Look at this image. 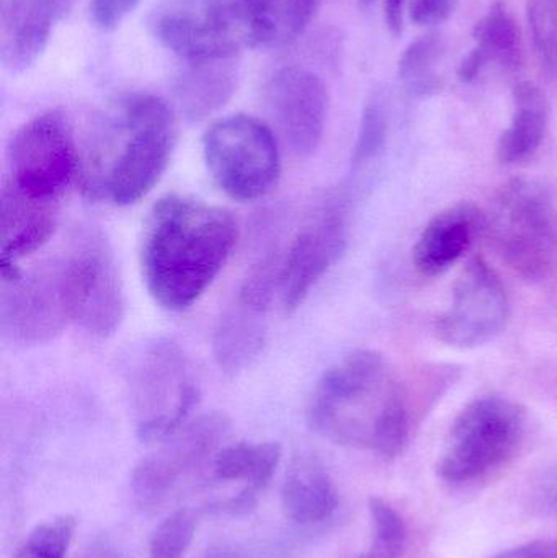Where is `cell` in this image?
Here are the masks:
<instances>
[{
	"instance_id": "obj_29",
	"label": "cell",
	"mask_w": 557,
	"mask_h": 558,
	"mask_svg": "<svg viewBox=\"0 0 557 558\" xmlns=\"http://www.w3.org/2000/svg\"><path fill=\"white\" fill-rule=\"evenodd\" d=\"M196 533V514L177 510L154 531L150 539V558H183L192 546Z\"/></svg>"
},
{
	"instance_id": "obj_4",
	"label": "cell",
	"mask_w": 557,
	"mask_h": 558,
	"mask_svg": "<svg viewBox=\"0 0 557 558\" xmlns=\"http://www.w3.org/2000/svg\"><path fill=\"white\" fill-rule=\"evenodd\" d=\"M150 29L186 62L229 61L242 49L262 48L258 0H166Z\"/></svg>"
},
{
	"instance_id": "obj_8",
	"label": "cell",
	"mask_w": 557,
	"mask_h": 558,
	"mask_svg": "<svg viewBox=\"0 0 557 558\" xmlns=\"http://www.w3.org/2000/svg\"><path fill=\"white\" fill-rule=\"evenodd\" d=\"M199 390L185 354L170 341L144 351L131 376V402L137 438L147 445L166 441L189 423Z\"/></svg>"
},
{
	"instance_id": "obj_34",
	"label": "cell",
	"mask_w": 557,
	"mask_h": 558,
	"mask_svg": "<svg viewBox=\"0 0 557 558\" xmlns=\"http://www.w3.org/2000/svg\"><path fill=\"white\" fill-rule=\"evenodd\" d=\"M493 558H557V541H536Z\"/></svg>"
},
{
	"instance_id": "obj_7",
	"label": "cell",
	"mask_w": 557,
	"mask_h": 558,
	"mask_svg": "<svg viewBox=\"0 0 557 558\" xmlns=\"http://www.w3.org/2000/svg\"><path fill=\"white\" fill-rule=\"evenodd\" d=\"M203 156L216 185L234 202L265 198L281 177L274 131L249 114H231L213 123L203 137Z\"/></svg>"
},
{
	"instance_id": "obj_13",
	"label": "cell",
	"mask_w": 557,
	"mask_h": 558,
	"mask_svg": "<svg viewBox=\"0 0 557 558\" xmlns=\"http://www.w3.org/2000/svg\"><path fill=\"white\" fill-rule=\"evenodd\" d=\"M72 324L108 337L124 317V295L110 247L98 235L75 242L64 255Z\"/></svg>"
},
{
	"instance_id": "obj_18",
	"label": "cell",
	"mask_w": 557,
	"mask_h": 558,
	"mask_svg": "<svg viewBox=\"0 0 557 558\" xmlns=\"http://www.w3.org/2000/svg\"><path fill=\"white\" fill-rule=\"evenodd\" d=\"M280 461L281 446L274 441H242L219 449L211 461L213 475L221 482H242L244 487L235 497L218 501L209 510L231 517L249 513L270 484Z\"/></svg>"
},
{
	"instance_id": "obj_22",
	"label": "cell",
	"mask_w": 557,
	"mask_h": 558,
	"mask_svg": "<svg viewBox=\"0 0 557 558\" xmlns=\"http://www.w3.org/2000/svg\"><path fill=\"white\" fill-rule=\"evenodd\" d=\"M473 51L461 61L458 78L463 84L476 81L491 64L516 68L520 61V33L512 13L502 0H494L486 15L474 26Z\"/></svg>"
},
{
	"instance_id": "obj_5",
	"label": "cell",
	"mask_w": 557,
	"mask_h": 558,
	"mask_svg": "<svg viewBox=\"0 0 557 558\" xmlns=\"http://www.w3.org/2000/svg\"><path fill=\"white\" fill-rule=\"evenodd\" d=\"M484 232L507 267L519 277H548L557 255V211L548 186L540 180H510L484 213Z\"/></svg>"
},
{
	"instance_id": "obj_11",
	"label": "cell",
	"mask_w": 557,
	"mask_h": 558,
	"mask_svg": "<svg viewBox=\"0 0 557 558\" xmlns=\"http://www.w3.org/2000/svg\"><path fill=\"white\" fill-rule=\"evenodd\" d=\"M229 429L222 413H208L186 423L175 435L160 442L134 468L131 490L144 510L160 507L203 464L213 461Z\"/></svg>"
},
{
	"instance_id": "obj_14",
	"label": "cell",
	"mask_w": 557,
	"mask_h": 558,
	"mask_svg": "<svg viewBox=\"0 0 557 558\" xmlns=\"http://www.w3.org/2000/svg\"><path fill=\"white\" fill-rule=\"evenodd\" d=\"M280 282L281 262L275 257L252 268L242 282L213 340V353L222 373L235 376L261 356L267 340L268 308Z\"/></svg>"
},
{
	"instance_id": "obj_19",
	"label": "cell",
	"mask_w": 557,
	"mask_h": 558,
	"mask_svg": "<svg viewBox=\"0 0 557 558\" xmlns=\"http://www.w3.org/2000/svg\"><path fill=\"white\" fill-rule=\"evenodd\" d=\"M484 232V213L470 203L450 206L435 215L414 245V267L422 277L435 278L450 270Z\"/></svg>"
},
{
	"instance_id": "obj_23",
	"label": "cell",
	"mask_w": 557,
	"mask_h": 558,
	"mask_svg": "<svg viewBox=\"0 0 557 558\" xmlns=\"http://www.w3.org/2000/svg\"><path fill=\"white\" fill-rule=\"evenodd\" d=\"M548 118V100L542 88L533 82L517 84L512 120L497 143V159L509 166L530 159L545 140Z\"/></svg>"
},
{
	"instance_id": "obj_12",
	"label": "cell",
	"mask_w": 557,
	"mask_h": 558,
	"mask_svg": "<svg viewBox=\"0 0 557 558\" xmlns=\"http://www.w3.org/2000/svg\"><path fill=\"white\" fill-rule=\"evenodd\" d=\"M509 315V298L499 275L476 255L458 275L450 307L437 318L435 331L448 347L467 350L502 333Z\"/></svg>"
},
{
	"instance_id": "obj_16",
	"label": "cell",
	"mask_w": 557,
	"mask_h": 558,
	"mask_svg": "<svg viewBox=\"0 0 557 558\" xmlns=\"http://www.w3.org/2000/svg\"><path fill=\"white\" fill-rule=\"evenodd\" d=\"M346 247V208L342 199H330L301 229L281 264V301L288 312L296 311L306 301Z\"/></svg>"
},
{
	"instance_id": "obj_15",
	"label": "cell",
	"mask_w": 557,
	"mask_h": 558,
	"mask_svg": "<svg viewBox=\"0 0 557 558\" xmlns=\"http://www.w3.org/2000/svg\"><path fill=\"white\" fill-rule=\"evenodd\" d=\"M265 107L283 143L298 157L316 153L326 128L329 95L319 75L303 68H283L268 78Z\"/></svg>"
},
{
	"instance_id": "obj_1",
	"label": "cell",
	"mask_w": 557,
	"mask_h": 558,
	"mask_svg": "<svg viewBox=\"0 0 557 558\" xmlns=\"http://www.w3.org/2000/svg\"><path fill=\"white\" fill-rule=\"evenodd\" d=\"M238 238L228 209L189 196L160 198L141 241V274L150 298L167 311L192 307L228 264Z\"/></svg>"
},
{
	"instance_id": "obj_32",
	"label": "cell",
	"mask_w": 557,
	"mask_h": 558,
	"mask_svg": "<svg viewBox=\"0 0 557 558\" xmlns=\"http://www.w3.org/2000/svg\"><path fill=\"white\" fill-rule=\"evenodd\" d=\"M140 0H92L94 22L101 29H113L136 9Z\"/></svg>"
},
{
	"instance_id": "obj_9",
	"label": "cell",
	"mask_w": 557,
	"mask_h": 558,
	"mask_svg": "<svg viewBox=\"0 0 557 558\" xmlns=\"http://www.w3.org/2000/svg\"><path fill=\"white\" fill-rule=\"evenodd\" d=\"M72 324L64 258L58 257L25 274L16 265H2L0 328L19 344L55 340Z\"/></svg>"
},
{
	"instance_id": "obj_35",
	"label": "cell",
	"mask_w": 557,
	"mask_h": 558,
	"mask_svg": "<svg viewBox=\"0 0 557 558\" xmlns=\"http://www.w3.org/2000/svg\"><path fill=\"white\" fill-rule=\"evenodd\" d=\"M405 0H386L385 19L392 35H401L404 28Z\"/></svg>"
},
{
	"instance_id": "obj_26",
	"label": "cell",
	"mask_w": 557,
	"mask_h": 558,
	"mask_svg": "<svg viewBox=\"0 0 557 558\" xmlns=\"http://www.w3.org/2000/svg\"><path fill=\"white\" fill-rule=\"evenodd\" d=\"M373 537L368 550L356 558H402L408 546V530L401 514L382 498H370Z\"/></svg>"
},
{
	"instance_id": "obj_33",
	"label": "cell",
	"mask_w": 557,
	"mask_h": 558,
	"mask_svg": "<svg viewBox=\"0 0 557 558\" xmlns=\"http://www.w3.org/2000/svg\"><path fill=\"white\" fill-rule=\"evenodd\" d=\"M458 0H412L411 16L417 25L434 26L447 22Z\"/></svg>"
},
{
	"instance_id": "obj_10",
	"label": "cell",
	"mask_w": 557,
	"mask_h": 558,
	"mask_svg": "<svg viewBox=\"0 0 557 558\" xmlns=\"http://www.w3.org/2000/svg\"><path fill=\"white\" fill-rule=\"evenodd\" d=\"M78 169L71 124L59 111L36 114L10 141L7 182L32 198L58 203Z\"/></svg>"
},
{
	"instance_id": "obj_27",
	"label": "cell",
	"mask_w": 557,
	"mask_h": 558,
	"mask_svg": "<svg viewBox=\"0 0 557 558\" xmlns=\"http://www.w3.org/2000/svg\"><path fill=\"white\" fill-rule=\"evenodd\" d=\"M75 527L77 520L71 514L38 524L20 544L13 558H65L74 539Z\"/></svg>"
},
{
	"instance_id": "obj_17",
	"label": "cell",
	"mask_w": 557,
	"mask_h": 558,
	"mask_svg": "<svg viewBox=\"0 0 557 558\" xmlns=\"http://www.w3.org/2000/svg\"><path fill=\"white\" fill-rule=\"evenodd\" d=\"M74 0H0V61L7 71L22 72L38 61L52 26Z\"/></svg>"
},
{
	"instance_id": "obj_6",
	"label": "cell",
	"mask_w": 557,
	"mask_h": 558,
	"mask_svg": "<svg viewBox=\"0 0 557 558\" xmlns=\"http://www.w3.org/2000/svg\"><path fill=\"white\" fill-rule=\"evenodd\" d=\"M525 420L523 407L507 397L474 399L451 425L438 459V477L451 485L489 477L519 451Z\"/></svg>"
},
{
	"instance_id": "obj_3",
	"label": "cell",
	"mask_w": 557,
	"mask_h": 558,
	"mask_svg": "<svg viewBox=\"0 0 557 558\" xmlns=\"http://www.w3.org/2000/svg\"><path fill=\"white\" fill-rule=\"evenodd\" d=\"M177 144V118L156 95L121 98L105 140L81 159L82 190L94 199L130 206L160 182Z\"/></svg>"
},
{
	"instance_id": "obj_31",
	"label": "cell",
	"mask_w": 557,
	"mask_h": 558,
	"mask_svg": "<svg viewBox=\"0 0 557 558\" xmlns=\"http://www.w3.org/2000/svg\"><path fill=\"white\" fill-rule=\"evenodd\" d=\"M530 508L540 517L557 518V465L536 478L530 490Z\"/></svg>"
},
{
	"instance_id": "obj_21",
	"label": "cell",
	"mask_w": 557,
	"mask_h": 558,
	"mask_svg": "<svg viewBox=\"0 0 557 558\" xmlns=\"http://www.w3.org/2000/svg\"><path fill=\"white\" fill-rule=\"evenodd\" d=\"M284 517L298 524H319L339 508V495L329 472L314 459L301 458L291 464L281 488Z\"/></svg>"
},
{
	"instance_id": "obj_30",
	"label": "cell",
	"mask_w": 557,
	"mask_h": 558,
	"mask_svg": "<svg viewBox=\"0 0 557 558\" xmlns=\"http://www.w3.org/2000/svg\"><path fill=\"white\" fill-rule=\"evenodd\" d=\"M529 23L540 59L557 75V0H530Z\"/></svg>"
},
{
	"instance_id": "obj_25",
	"label": "cell",
	"mask_w": 557,
	"mask_h": 558,
	"mask_svg": "<svg viewBox=\"0 0 557 558\" xmlns=\"http://www.w3.org/2000/svg\"><path fill=\"white\" fill-rule=\"evenodd\" d=\"M444 51V39L435 33L421 36L408 46L399 61V77L412 97L427 98L440 92L437 68Z\"/></svg>"
},
{
	"instance_id": "obj_24",
	"label": "cell",
	"mask_w": 557,
	"mask_h": 558,
	"mask_svg": "<svg viewBox=\"0 0 557 558\" xmlns=\"http://www.w3.org/2000/svg\"><path fill=\"white\" fill-rule=\"evenodd\" d=\"M177 82L180 110L190 121H202L225 107L235 88L229 61L189 62Z\"/></svg>"
},
{
	"instance_id": "obj_36",
	"label": "cell",
	"mask_w": 557,
	"mask_h": 558,
	"mask_svg": "<svg viewBox=\"0 0 557 558\" xmlns=\"http://www.w3.org/2000/svg\"><path fill=\"white\" fill-rule=\"evenodd\" d=\"M291 2L300 3V5L307 7V9L316 10L320 0H291Z\"/></svg>"
},
{
	"instance_id": "obj_20",
	"label": "cell",
	"mask_w": 557,
	"mask_h": 558,
	"mask_svg": "<svg viewBox=\"0 0 557 558\" xmlns=\"http://www.w3.org/2000/svg\"><path fill=\"white\" fill-rule=\"evenodd\" d=\"M58 228V203L32 198L3 183L0 196L2 265H16L48 244Z\"/></svg>"
},
{
	"instance_id": "obj_2",
	"label": "cell",
	"mask_w": 557,
	"mask_h": 558,
	"mask_svg": "<svg viewBox=\"0 0 557 558\" xmlns=\"http://www.w3.org/2000/svg\"><path fill=\"white\" fill-rule=\"evenodd\" d=\"M307 420L314 432L337 445L398 458L411 439V392L388 361L360 350L334 364L316 384Z\"/></svg>"
},
{
	"instance_id": "obj_38",
	"label": "cell",
	"mask_w": 557,
	"mask_h": 558,
	"mask_svg": "<svg viewBox=\"0 0 557 558\" xmlns=\"http://www.w3.org/2000/svg\"><path fill=\"white\" fill-rule=\"evenodd\" d=\"M219 558H229V557H219Z\"/></svg>"
},
{
	"instance_id": "obj_28",
	"label": "cell",
	"mask_w": 557,
	"mask_h": 558,
	"mask_svg": "<svg viewBox=\"0 0 557 558\" xmlns=\"http://www.w3.org/2000/svg\"><path fill=\"white\" fill-rule=\"evenodd\" d=\"M388 140V111L383 98L373 97L366 104L360 120L359 136L352 154V169L360 170L375 162Z\"/></svg>"
},
{
	"instance_id": "obj_37",
	"label": "cell",
	"mask_w": 557,
	"mask_h": 558,
	"mask_svg": "<svg viewBox=\"0 0 557 558\" xmlns=\"http://www.w3.org/2000/svg\"><path fill=\"white\" fill-rule=\"evenodd\" d=\"M360 3H362L363 7L372 5L375 0H359Z\"/></svg>"
}]
</instances>
